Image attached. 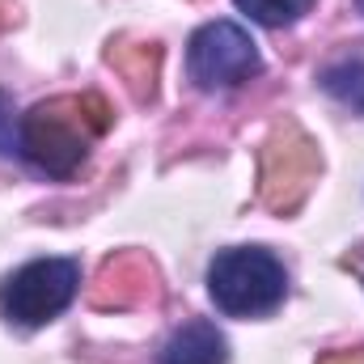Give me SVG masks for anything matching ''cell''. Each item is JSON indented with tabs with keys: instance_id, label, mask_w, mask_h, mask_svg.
Listing matches in <instances>:
<instances>
[{
	"instance_id": "obj_1",
	"label": "cell",
	"mask_w": 364,
	"mask_h": 364,
	"mask_svg": "<svg viewBox=\"0 0 364 364\" xmlns=\"http://www.w3.org/2000/svg\"><path fill=\"white\" fill-rule=\"evenodd\" d=\"M110 106L97 93H64L30 106L17 119V157L47 178L68 182L90 157V144L110 127Z\"/></svg>"
},
{
	"instance_id": "obj_2",
	"label": "cell",
	"mask_w": 364,
	"mask_h": 364,
	"mask_svg": "<svg viewBox=\"0 0 364 364\" xmlns=\"http://www.w3.org/2000/svg\"><path fill=\"white\" fill-rule=\"evenodd\" d=\"M208 296L225 318H267L288 296V272L263 246H233L208 263Z\"/></svg>"
},
{
	"instance_id": "obj_3",
	"label": "cell",
	"mask_w": 364,
	"mask_h": 364,
	"mask_svg": "<svg viewBox=\"0 0 364 364\" xmlns=\"http://www.w3.org/2000/svg\"><path fill=\"white\" fill-rule=\"evenodd\" d=\"M81 292V263L77 259H34L0 284V318L13 326H47L60 318Z\"/></svg>"
},
{
	"instance_id": "obj_4",
	"label": "cell",
	"mask_w": 364,
	"mask_h": 364,
	"mask_svg": "<svg viewBox=\"0 0 364 364\" xmlns=\"http://www.w3.org/2000/svg\"><path fill=\"white\" fill-rule=\"evenodd\" d=\"M263 73L259 43L237 21H208L186 43V77L203 93L237 90Z\"/></svg>"
},
{
	"instance_id": "obj_5",
	"label": "cell",
	"mask_w": 364,
	"mask_h": 364,
	"mask_svg": "<svg viewBox=\"0 0 364 364\" xmlns=\"http://www.w3.org/2000/svg\"><path fill=\"white\" fill-rule=\"evenodd\" d=\"M318 149L301 127H279L263 149V203L275 212L301 208L318 178Z\"/></svg>"
},
{
	"instance_id": "obj_6",
	"label": "cell",
	"mask_w": 364,
	"mask_h": 364,
	"mask_svg": "<svg viewBox=\"0 0 364 364\" xmlns=\"http://www.w3.org/2000/svg\"><path fill=\"white\" fill-rule=\"evenodd\" d=\"M157 364H229V339L208 318L182 322L157 352Z\"/></svg>"
},
{
	"instance_id": "obj_7",
	"label": "cell",
	"mask_w": 364,
	"mask_h": 364,
	"mask_svg": "<svg viewBox=\"0 0 364 364\" xmlns=\"http://www.w3.org/2000/svg\"><path fill=\"white\" fill-rule=\"evenodd\" d=\"M144 296H153V267L144 259H132V255L106 263V272L93 288V305H119L123 309V305H136Z\"/></svg>"
},
{
	"instance_id": "obj_8",
	"label": "cell",
	"mask_w": 364,
	"mask_h": 364,
	"mask_svg": "<svg viewBox=\"0 0 364 364\" xmlns=\"http://www.w3.org/2000/svg\"><path fill=\"white\" fill-rule=\"evenodd\" d=\"M322 90L331 93L339 106L364 114V60H339L331 68H322Z\"/></svg>"
},
{
	"instance_id": "obj_9",
	"label": "cell",
	"mask_w": 364,
	"mask_h": 364,
	"mask_svg": "<svg viewBox=\"0 0 364 364\" xmlns=\"http://www.w3.org/2000/svg\"><path fill=\"white\" fill-rule=\"evenodd\" d=\"M233 4H237L250 21H259V26H267V30H284V26L301 21L314 0H233Z\"/></svg>"
},
{
	"instance_id": "obj_10",
	"label": "cell",
	"mask_w": 364,
	"mask_h": 364,
	"mask_svg": "<svg viewBox=\"0 0 364 364\" xmlns=\"http://www.w3.org/2000/svg\"><path fill=\"white\" fill-rule=\"evenodd\" d=\"M318 364H364V352H335V356H326Z\"/></svg>"
},
{
	"instance_id": "obj_11",
	"label": "cell",
	"mask_w": 364,
	"mask_h": 364,
	"mask_svg": "<svg viewBox=\"0 0 364 364\" xmlns=\"http://www.w3.org/2000/svg\"><path fill=\"white\" fill-rule=\"evenodd\" d=\"M360 13H364V0H360Z\"/></svg>"
}]
</instances>
